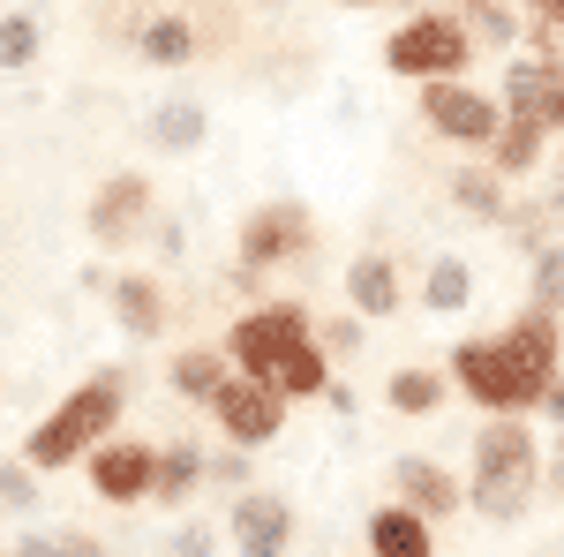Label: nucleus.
<instances>
[{
    "label": "nucleus",
    "mask_w": 564,
    "mask_h": 557,
    "mask_svg": "<svg viewBox=\"0 0 564 557\" xmlns=\"http://www.w3.org/2000/svg\"><path fill=\"white\" fill-rule=\"evenodd\" d=\"M444 369H452V385L475 415H542L550 385L564 377V317L520 301L512 324L467 332L444 354Z\"/></svg>",
    "instance_id": "nucleus-1"
},
{
    "label": "nucleus",
    "mask_w": 564,
    "mask_h": 557,
    "mask_svg": "<svg viewBox=\"0 0 564 557\" xmlns=\"http://www.w3.org/2000/svg\"><path fill=\"white\" fill-rule=\"evenodd\" d=\"M542 429L534 415H481L467 437V513H481L489 527H520L542 505Z\"/></svg>",
    "instance_id": "nucleus-2"
},
{
    "label": "nucleus",
    "mask_w": 564,
    "mask_h": 557,
    "mask_svg": "<svg viewBox=\"0 0 564 557\" xmlns=\"http://www.w3.org/2000/svg\"><path fill=\"white\" fill-rule=\"evenodd\" d=\"M129 399H135V377H129V369H90L84 385H76L39 429H31V437H23V460H31L39 474L84 468L106 437H121V429H129Z\"/></svg>",
    "instance_id": "nucleus-3"
},
{
    "label": "nucleus",
    "mask_w": 564,
    "mask_h": 557,
    "mask_svg": "<svg viewBox=\"0 0 564 557\" xmlns=\"http://www.w3.org/2000/svg\"><path fill=\"white\" fill-rule=\"evenodd\" d=\"M308 340H316V309L294 301V294H271V301H257V309H234L218 346H226V362H234L241 377L271 385V377H279V362H286L294 346H308Z\"/></svg>",
    "instance_id": "nucleus-4"
},
{
    "label": "nucleus",
    "mask_w": 564,
    "mask_h": 557,
    "mask_svg": "<svg viewBox=\"0 0 564 557\" xmlns=\"http://www.w3.org/2000/svg\"><path fill=\"white\" fill-rule=\"evenodd\" d=\"M481 61L475 31L452 15V8H422V15H399L384 39V68L406 84H436V76H467Z\"/></svg>",
    "instance_id": "nucleus-5"
},
{
    "label": "nucleus",
    "mask_w": 564,
    "mask_h": 557,
    "mask_svg": "<svg viewBox=\"0 0 564 557\" xmlns=\"http://www.w3.org/2000/svg\"><path fill=\"white\" fill-rule=\"evenodd\" d=\"M414 114H422V129H430L436 143H452V151H467V159H489V143L505 136V106H497V90L467 84V76L414 84Z\"/></svg>",
    "instance_id": "nucleus-6"
},
{
    "label": "nucleus",
    "mask_w": 564,
    "mask_h": 557,
    "mask_svg": "<svg viewBox=\"0 0 564 557\" xmlns=\"http://www.w3.org/2000/svg\"><path fill=\"white\" fill-rule=\"evenodd\" d=\"M316 242H324V226L308 212L302 196H263L241 212L234 226V264H249V271H286V264H308L316 257Z\"/></svg>",
    "instance_id": "nucleus-7"
},
{
    "label": "nucleus",
    "mask_w": 564,
    "mask_h": 557,
    "mask_svg": "<svg viewBox=\"0 0 564 557\" xmlns=\"http://www.w3.org/2000/svg\"><path fill=\"white\" fill-rule=\"evenodd\" d=\"M159 189H151V173L143 167H121V173H106L98 189H90V204H84V226H90V242L106 249V257H129L135 242H151V226H159Z\"/></svg>",
    "instance_id": "nucleus-8"
},
{
    "label": "nucleus",
    "mask_w": 564,
    "mask_h": 557,
    "mask_svg": "<svg viewBox=\"0 0 564 557\" xmlns=\"http://www.w3.org/2000/svg\"><path fill=\"white\" fill-rule=\"evenodd\" d=\"M84 482L98 505L129 513V505H151V482H159V437H106L98 452L84 460Z\"/></svg>",
    "instance_id": "nucleus-9"
},
{
    "label": "nucleus",
    "mask_w": 564,
    "mask_h": 557,
    "mask_svg": "<svg viewBox=\"0 0 564 557\" xmlns=\"http://www.w3.org/2000/svg\"><path fill=\"white\" fill-rule=\"evenodd\" d=\"M226 550L234 557H294V535H302V519L294 505L279 497V490H241V497H226Z\"/></svg>",
    "instance_id": "nucleus-10"
},
{
    "label": "nucleus",
    "mask_w": 564,
    "mask_h": 557,
    "mask_svg": "<svg viewBox=\"0 0 564 557\" xmlns=\"http://www.w3.org/2000/svg\"><path fill=\"white\" fill-rule=\"evenodd\" d=\"M204 415H212L218 444H249V452H263V444L286 437V399H279L271 385H257V377H234Z\"/></svg>",
    "instance_id": "nucleus-11"
},
{
    "label": "nucleus",
    "mask_w": 564,
    "mask_h": 557,
    "mask_svg": "<svg viewBox=\"0 0 564 557\" xmlns=\"http://www.w3.org/2000/svg\"><path fill=\"white\" fill-rule=\"evenodd\" d=\"M391 497L406 505V513H422V519H459L467 513V474L452 468V460H436V452H399L391 460Z\"/></svg>",
    "instance_id": "nucleus-12"
},
{
    "label": "nucleus",
    "mask_w": 564,
    "mask_h": 557,
    "mask_svg": "<svg viewBox=\"0 0 564 557\" xmlns=\"http://www.w3.org/2000/svg\"><path fill=\"white\" fill-rule=\"evenodd\" d=\"M106 301H113V324H121L129 340H159L166 317H174V301H166V279H159V271H113Z\"/></svg>",
    "instance_id": "nucleus-13"
},
{
    "label": "nucleus",
    "mask_w": 564,
    "mask_h": 557,
    "mask_svg": "<svg viewBox=\"0 0 564 557\" xmlns=\"http://www.w3.org/2000/svg\"><path fill=\"white\" fill-rule=\"evenodd\" d=\"M347 309L354 317H369V324H384V317H399L406 309V279H399V264L384 257V249H361V257L347 264Z\"/></svg>",
    "instance_id": "nucleus-14"
},
{
    "label": "nucleus",
    "mask_w": 564,
    "mask_h": 557,
    "mask_svg": "<svg viewBox=\"0 0 564 557\" xmlns=\"http://www.w3.org/2000/svg\"><path fill=\"white\" fill-rule=\"evenodd\" d=\"M444 196H452V212L475 218V226H505L512 218V181L489 167V159H459L452 181H444Z\"/></svg>",
    "instance_id": "nucleus-15"
},
{
    "label": "nucleus",
    "mask_w": 564,
    "mask_h": 557,
    "mask_svg": "<svg viewBox=\"0 0 564 557\" xmlns=\"http://www.w3.org/2000/svg\"><path fill=\"white\" fill-rule=\"evenodd\" d=\"M361 557H436V519L406 513L399 497H384L361 519Z\"/></svg>",
    "instance_id": "nucleus-16"
},
{
    "label": "nucleus",
    "mask_w": 564,
    "mask_h": 557,
    "mask_svg": "<svg viewBox=\"0 0 564 557\" xmlns=\"http://www.w3.org/2000/svg\"><path fill=\"white\" fill-rule=\"evenodd\" d=\"M204 460H212V444H196V437H159L151 505H159V513H188V505L204 497Z\"/></svg>",
    "instance_id": "nucleus-17"
},
{
    "label": "nucleus",
    "mask_w": 564,
    "mask_h": 557,
    "mask_svg": "<svg viewBox=\"0 0 564 557\" xmlns=\"http://www.w3.org/2000/svg\"><path fill=\"white\" fill-rule=\"evenodd\" d=\"M481 294V279H475V264L459 257V249H430L422 257V279H414V301L430 309V317H467Z\"/></svg>",
    "instance_id": "nucleus-18"
},
{
    "label": "nucleus",
    "mask_w": 564,
    "mask_h": 557,
    "mask_svg": "<svg viewBox=\"0 0 564 557\" xmlns=\"http://www.w3.org/2000/svg\"><path fill=\"white\" fill-rule=\"evenodd\" d=\"M234 377H241V369L226 362V346H174V354H166V392H174L181 407H212Z\"/></svg>",
    "instance_id": "nucleus-19"
},
{
    "label": "nucleus",
    "mask_w": 564,
    "mask_h": 557,
    "mask_svg": "<svg viewBox=\"0 0 564 557\" xmlns=\"http://www.w3.org/2000/svg\"><path fill=\"white\" fill-rule=\"evenodd\" d=\"M204 136H212V114H204V98H188V90L159 98V106L143 114V143H151V151H166V159L204 151Z\"/></svg>",
    "instance_id": "nucleus-20"
},
{
    "label": "nucleus",
    "mask_w": 564,
    "mask_h": 557,
    "mask_svg": "<svg viewBox=\"0 0 564 557\" xmlns=\"http://www.w3.org/2000/svg\"><path fill=\"white\" fill-rule=\"evenodd\" d=\"M459 399V385H452V369H422V362H399L384 377V407L391 415H406V422H430V415H444Z\"/></svg>",
    "instance_id": "nucleus-21"
},
{
    "label": "nucleus",
    "mask_w": 564,
    "mask_h": 557,
    "mask_svg": "<svg viewBox=\"0 0 564 557\" xmlns=\"http://www.w3.org/2000/svg\"><path fill=\"white\" fill-rule=\"evenodd\" d=\"M520 257H542L550 242H564V173H557V189H542V196H512V218L497 226Z\"/></svg>",
    "instance_id": "nucleus-22"
},
{
    "label": "nucleus",
    "mask_w": 564,
    "mask_h": 557,
    "mask_svg": "<svg viewBox=\"0 0 564 557\" xmlns=\"http://www.w3.org/2000/svg\"><path fill=\"white\" fill-rule=\"evenodd\" d=\"M129 45L151 61V68H188V61L204 53V31H196L181 8H159V15H143V23H135Z\"/></svg>",
    "instance_id": "nucleus-23"
},
{
    "label": "nucleus",
    "mask_w": 564,
    "mask_h": 557,
    "mask_svg": "<svg viewBox=\"0 0 564 557\" xmlns=\"http://www.w3.org/2000/svg\"><path fill=\"white\" fill-rule=\"evenodd\" d=\"M557 76H564V68H542V61L512 53V61H505V76H497V106H505V121H542Z\"/></svg>",
    "instance_id": "nucleus-24"
},
{
    "label": "nucleus",
    "mask_w": 564,
    "mask_h": 557,
    "mask_svg": "<svg viewBox=\"0 0 564 557\" xmlns=\"http://www.w3.org/2000/svg\"><path fill=\"white\" fill-rule=\"evenodd\" d=\"M452 15H459V23L475 31V45H481V53H505V61L520 53L527 15L512 8V0H452Z\"/></svg>",
    "instance_id": "nucleus-25"
},
{
    "label": "nucleus",
    "mask_w": 564,
    "mask_h": 557,
    "mask_svg": "<svg viewBox=\"0 0 564 557\" xmlns=\"http://www.w3.org/2000/svg\"><path fill=\"white\" fill-rule=\"evenodd\" d=\"M332 377H339V362H332L324 346L308 340V346H294V354L279 362V377H271V392H279L286 407H308V399H324V392H332Z\"/></svg>",
    "instance_id": "nucleus-26"
},
{
    "label": "nucleus",
    "mask_w": 564,
    "mask_h": 557,
    "mask_svg": "<svg viewBox=\"0 0 564 557\" xmlns=\"http://www.w3.org/2000/svg\"><path fill=\"white\" fill-rule=\"evenodd\" d=\"M542 159H550V129H542V121H505V136L489 143V167L505 173L512 189H520V181H534V173H542Z\"/></svg>",
    "instance_id": "nucleus-27"
},
{
    "label": "nucleus",
    "mask_w": 564,
    "mask_h": 557,
    "mask_svg": "<svg viewBox=\"0 0 564 557\" xmlns=\"http://www.w3.org/2000/svg\"><path fill=\"white\" fill-rule=\"evenodd\" d=\"M204 490H218V497L257 490V452H249V444H212V460H204Z\"/></svg>",
    "instance_id": "nucleus-28"
},
{
    "label": "nucleus",
    "mask_w": 564,
    "mask_h": 557,
    "mask_svg": "<svg viewBox=\"0 0 564 557\" xmlns=\"http://www.w3.org/2000/svg\"><path fill=\"white\" fill-rule=\"evenodd\" d=\"M527 301L564 317V242H550L542 257H527Z\"/></svg>",
    "instance_id": "nucleus-29"
},
{
    "label": "nucleus",
    "mask_w": 564,
    "mask_h": 557,
    "mask_svg": "<svg viewBox=\"0 0 564 557\" xmlns=\"http://www.w3.org/2000/svg\"><path fill=\"white\" fill-rule=\"evenodd\" d=\"M39 15H23V8H15V15H0V76H23V68H31V61H39Z\"/></svg>",
    "instance_id": "nucleus-30"
},
{
    "label": "nucleus",
    "mask_w": 564,
    "mask_h": 557,
    "mask_svg": "<svg viewBox=\"0 0 564 557\" xmlns=\"http://www.w3.org/2000/svg\"><path fill=\"white\" fill-rule=\"evenodd\" d=\"M316 346H324V354L347 369L354 354L369 346V317H354V309H347V317H316Z\"/></svg>",
    "instance_id": "nucleus-31"
},
{
    "label": "nucleus",
    "mask_w": 564,
    "mask_h": 557,
    "mask_svg": "<svg viewBox=\"0 0 564 557\" xmlns=\"http://www.w3.org/2000/svg\"><path fill=\"white\" fill-rule=\"evenodd\" d=\"M0 513H15V519L39 513V468L31 460H0Z\"/></svg>",
    "instance_id": "nucleus-32"
},
{
    "label": "nucleus",
    "mask_w": 564,
    "mask_h": 557,
    "mask_svg": "<svg viewBox=\"0 0 564 557\" xmlns=\"http://www.w3.org/2000/svg\"><path fill=\"white\" fill-rule=\"evenodd\" d=\"M218 543H226V527H212V519L181 513L174 535H166V557H218Z\"/></svg>",
    "instance_id": "nucleus-33"
},
{
    "label": "nucleus",
    "mask_w": 564,
    "mask_h": 557,
    "mask_svg": "<svg viewBox=\"0 0 564 557\" xmlns=\"http://www.w3.org/2000/svg\"><path fill=\"white\" fill-rule=\"evenodd\" d=\"M520 53H527V61H542V68H564V31H557V23H534V15H527Z\"/></svg>",
    "instance_id": "nucleus-34"
},
{
    "label": "nucleus",
    "mask_w": 564,
    "mask_h": 557,
    "mask_svg": "<svg viewBox=\"0 0 564 557\" xmlns=\"http://www.w3.org/2000/svg\"><path fill=\"white\" fill-rule=\"evenodd\" d=\"M151 242H159V257H166V264H181V249H188V226H181V218H159V226H151Z\"/></svg>",
    "instance_id": "nucleus-35"
},
{
    "label": "nucleus",
    "mask_w": 564,
    "mask_h": 557,
    "mask_svg": "<svg viewBox=\"0 0 564 557\" xmlns=\"http://www.w3.org/2000/svg\"><path fill=\"white\" fill-rule=\"evenodd\" d=\"M226 287L241 294V309H257V301H271V294H263V271H249V264H234V271H226Z\"/></svg>",
    "instance_id": "nucleus-36"
},
{
    "label": "nucleus",
    "mask_w": 564,
    "mask_h": 557,
    "mask_svg": "<svg viewBox=\"0 0 564 557\" xmlns=\"http://www.w3.org/2000/svg\"><path fill=\"white\" fill-rule=\"evenodd\" d=\"M53 543H61V557H113L106 543H98V535H84V527H61Z\"/></svg>",
    "instance_id": "nucleus-37"
},
{
    "label": "nucleus",
    "mask_w": 564,
    "mask_h": 557,
    "mask_svg": "<svg viewBox=\"0 0 564 557\" xmlns=\"http://www.w3.org/2000/svg\"><path fill=\"white\" fill-rule=\"evenodd\" d=\"M542 505H564V444H550L542 460Z\"/></svg>",
    "instance_id": "nucleus-38"
},
{
    "label": "nucleus",
    "mask_w": 564,
    "mask_h": 557,
    "mask_svg": "<svg viewBox=\"0 0 564 557\" xmlns=\"http://www.w3.org/2000/svg\"><path fill=\"white\" fill-rule=\"evenodd\" d=\"M534 422H550V444H564V377L550 385V399H542V415Z\"/></svg>",
    "instance_id": "nucleus-39"
},
{
    "label": "nucleus",
    "mask_w": 564,
    "mask_h": 557,
    "mask_svg": "<svg viewBox=\"0 0 564 557\" xmlns=\"http://www.w3.org/2000/svg\"><path fill=\"white\" fill-rule=\"evenodd\" d=\"M324 407H332V415H361V392H354L347 377H332V392H324Z\"/></svg>",
    "instance_id": "nucleus-40"
},
{
    "label": "nucleus",
    "mask_w": 564,
    "mask_h": 557,
    "mask_svg": "<svg viewBox=\"0 0 564 557\" xmlns=\"http://www.w3.org/2000/svg\"><path fill=\"white\" fill-rule=\"evenodd\" d=\"M8 557H61L53 535H23V543H8Z\"/></svg>",
    "instance_id": "nucleus-41"
},
{
    "label": "nucleus",
    "mask_w": 564,
    "mask_h": 557,
    "mask_svg": "<svg viewBox=\"0 0 564 557\" xmlns=\"http://www.w3.org/2000/svg\"><path fill=\"white\" fill-rule=\"evenodd\" d=\"M542 129L564 143V76H557V90H550V114H542Z\"/></svg>",
    "instance_id": "nucleus-42"
},
{
    "label": "nucleus",
    "mask_w": 564,
    "mask_h": 557,
    "mask_svg": "<svg viewBox=\"0 0 564 557\" xmlns=\"http://www.w3.org/2000/svg\"><path fill=\"white\" fill-rule=\"evenodd\" d=\"M527 15H534V23H557V31H564V0H527Z\"/></svg>",
    "instance_id": "nucleus-43"
},
{
    "label": "nucleus",
    "mask_w": 564,
    "mask_h": 557,
    "mask_svg": "<svg viewBox=\"0 0 564 557\" xmlns=\"http://www.w3.org/2000/svg\"><path fill=\"white\" fill-rule=\"evenodd\" d=\"M391 8H406V15H422V8H436V0H391Z\"/></svg>",
    "instance_id": "nucleus-44"
},
{
    "label": "nucleus",
    "mask_w": 564,
    "mask_h": 557,
    "mask_svg": "<svg viewBox=\"0 0 564 557\" xmlns=\"http://www.w3.org/2000/svg\"><path fill=\"white\" fill-rule=\"evenodd\" d=\"M332 8H391V0H332Z\"/></svg>",
    "instance_id": "nucleus-45"
},
{
    "label": "nucleus",
    "mask_w": 564,
    "mask_h": 557,
    "mask_svg": "<svg viewBox=\"0 0 564 557\" xmlns=\"http://www.w3.org/2000/svg\"><path fill=\"white\" fill-rule=\"evenodd\" d=\"M527 557H564V543H550V550H527Z\"/></svg>",
    "instance_id": "nucleus-46"
},
{
    "label": "nucleus",
    "mask_w": 564,
    "mask_h": 557,
    "mask_svg": "<svg viewBox=\"0 0 564 557\" xmlns=\"http://www.w3.org/2000/svg\"><path fill=\"white\" fill-rule=\"evenodd\" d=\"M557 173H564V143H557Z\"/></svg>",
    "instance_id": "nucleus-47"
},
{
    "label": "nucleus",
    "mask_w": 564,
    "mask_h": 557,
    "mask_svg": "<svg viewBox=\"0 0 564 557\" xmlns=\"http://www.w3.org/2000/svg\"><path fill=\"white\" fill-rule=\"evenodd\" d=\"M0 557H8V535H0Z\"/></svg>",
    "instance_id": "nucleus-48"
},
{
    "label": "nucleus",
    "mask_w": 564,
    "mask_h": 557,
    "mask_svg": "<svg viewBox=\"0 0 564 557\" xmlns=\"http://www.w3.org/2000/svg\"><path fill=\"white\" fill-rule=\"evenodd\" d=\"M257 8H279V0H257Z\"/></svg>",
    "instance_id": "nucleus-49"
}]
</instances>
